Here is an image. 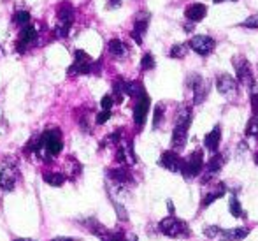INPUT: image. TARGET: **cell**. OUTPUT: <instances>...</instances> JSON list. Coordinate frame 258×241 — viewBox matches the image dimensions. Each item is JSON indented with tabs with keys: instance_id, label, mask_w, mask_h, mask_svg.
I'll return each instance as SVG.
<instances>
[{
	"instance_id": "14",
	"label": "cell",
	"mask_w": 258,
	"mask_h": 241,
	"mask_svg": "<svg viewBox=\"0 0 258 241\" xmlns=\"http://www.w3.org/2000/svg\"><path fill=\"white\" fill-rule=\"evenodd\" d=\"M234 65H235V72H237L239 83L244 86H251L253 85V72H251V67H249L248 60H244V58H235Z\"/></svg>"
},
{
	"instance_id": "31",
	"label": "cell",
	"mask_w": 258,
	"mask_h": 241,
	"mask_svg": "<svg viewBox=\"0 0 258 241\" xmlns=\"http://www.w3.org/2000/svg\"><path fill=\"white\" fill-rule=\"evenodd\" d=\"M163 113H165V108L162 104H158L155 108V115H153V129H158L160 123H162V118H163Z\"/></svg>"
},
{
	"instance_id": "2",
	"label": "cell",
	"mask_w": 258,
	"mask_h": 241,
	"mask_svg": "<svg viewBox=\"0 0 258 241\" xmlns=\"http://www.w3.org/2000/svg\"><path fill=\"white\" fill-rule=\"evenodd\" d=\"M191 123V109L190 108H181L179 113L176 116V127H174V132H172V150L174 152H179V150L184 148L188 139V127Z\"/></svg>"
},
{
	"instance_id": "11",
	"label": "cell",
	"mask_w": 258,
	"mask_h": 241,
	"mask_svg": "<svg viewBox=\"0 0 258 241\" xmlns=\"http://www.w3.org/2000/svg\"><path fill=\"white\" fill-rule=\"evenodd\" d=\"M150 97L144 93V95H141L137 99L136 106H134V122H136V125L139 127H144V123H146V118H148V113H150Z\"/></svg>"
},
{
	"instance_id": "39",
	"label": "cell",
	"mask_w": 258,
	"mask_h": 241,
	"mask_svg": "<svg viewBox=\"0 0 258 241\" xmlns=\"http://www.w3.org/2000/svg\"><path fill=\"white\" fill-rule=\"evenodd\" d=\"M220 2H227V0H214V4H220Z\"/></svg>"
},
{
	"instance_id": "35",
	"label": "cell",
	"mask_w": 258,
	"mask_h": 241,
	"mask_svg": "<svg viewBox=\"0 0 258 241\" xmlns=\"http://www.w3.org/2000/svg\"><path fill=\"white\" fill-rule=\"evenodd\" d=\"M242 27H248V28H258V14H255V16H249L248 20L242 21Z\"/></svg>"
},
{
	"instance_id": "37",
	"label": "cell",
	"mask_w": 258,
	"mask_h": 241,
	"mask_svg": "<svg viewBox=\"0 0 258 241\" xmlns=\"http://www.w3.org/2000/svg\"><path fill=\"white\" fill-rule=\"evenodd\" d=\"M119 6H121V0H109V4H107L109 9H116V7H119Z\"/></svg>"
},
{
	"instance_id": "40",
	"label": "cell",
	"mask_w": 258,
	"mask_h": 241,
	"mask_svg": "<svg viewBox=\"0 0 258 241\" xmlns=\"http://www.w3.org/2000/svg\"><path fill=\"white\" fill-rule=\"evenodd\" d=\"M255 164H256V166H258V153H256V155H255Z\"/></svg>"
},
{
	"instance_id": "13",
	"label": "cell",
	"mask_w": 258,
	"mask_h": 241,
	"mask_svg": "<svg viewBox=\"0 0 258 241\" xmlns=\"http://www.w3.org/2000/svg\"><path fill=\"white\" fill-rule=\"evenodd\" d=\"M158 164L165 169H169L170 173H179L181 171V164H183V159L177 155V152L174 150H169V152H163L160 155V160Z\"/></svg>"
},
{
	"instance_id": "1",
	"label": "cell",
	"mask_w": 258,
	"mask_h": 241,
	"mask_svg": "<svg viewBox=\"0 0 258 241\" xmlns=\"http://www.w3.org/2000/svg\"><path fill=\"white\" fill-rule=\"evenodd\" d=\"M63 150V137L60 129H46L41 136L35 139L34 153L44 162H51L56 155H60Z\"/></svg>"
},
{
	"instance_id": "36",
	"label": "cell",
	"mask_w": 258,
	"mask_h": 241,
	"mask_svg": "<svg viewBox=\"0 0 258 241\" xmlns=\"http://www.w3.org/2000/svg\"><path fill=\"white\" fill-rule=\"evenodd\" d=\"M49 241H79V238H69V236H58V238H53Z\"/></svg>"
},
{
	"instance_id": "22",
	"label": "cell",
	"mask_w": 258,
	"mask_h": 241,
	"mask_svg": "<svg viewBox=\"0 0 258 241\" xmlns=\"http://www.w3.org/2000/svg\"><path fill=\"white\" fill-rule=\"evenodd\" d=\"M220 141H221V127L216 125L209 134L204 137V146L209 150L211 153H216L218 146H220Z\"/></svg>"
},
{
	"instance_id": "18",
	"label": "cell",
	"mask_w": 258,
	"mask_h": 241,
	"mask_svg": "<svg viewBox=\"0 0 258 241\" xmlns=\"http://www.w3.org/2000/svg\"><path fill=\"white\" fill-rule=\"evenodd\" d=\"M116 160L123 166H128V164H136L137 162V155L134 153L132 143L128 144H118V150H116Z\"/></svg>"
},
{
	"instance_id": "15",
	"label": "cell",
	"mask_w": 258,
	"mask_h": 241,
	"mask_svg": "<svg viewBox=\"0 0 258 241\" xmlns=\"http://www.w3.org/2000/svg\"><path fill=\"white\" fill-rule=\"evenodd\" d=\"M148 25H150V14L148 13H141L139 16L136 18V21H134V30L130 35H132V39L137 42V44H143V39L148 30Z\"/></svg>"
},
{
	"instance_id": "8",
	"label": "cell",
	"mask_w": 258,
	"mask_h": 241,
	"mask_svg": "<svg viewBox=\"0 0 258 241\" xmlns=\"http://www.w3.org/2000/svg\"><path fill=\"white\" fill-rule=\"evenodd\" d=\"M37 39H39V34H37V28L34 25H27V27L21 28L20 35H18V41H16V46L14 50L18 51L20 55H25L30 48H34L37 44Z\"/></svg>"
},
{
	"instance_id": "21",
	"label": "cell",
	"mask_w": 258,
	"mask_h": 241,
	"mask_svg": "<svg viewBox=\"0 0 258 241\" xmlns=\"http://www.w3.org/2000/svg\"><path fill=\"white\" fill-rule=\"evenodd\" d=\"M206 14H207V7L204 4H191L184 11V16L190 21H202L206 18Z\"/></svg>"
},
{
	"instance_id": "16",
	"label": "cell",
	"mask_w": 258,
	"mask_h": 241,
	"mask_svg": "<svg viewBox=\"0 0 258 241\" xmlns=\"http://www.w3.org/2000/svg\"><path fill=\"white\" fill-rule=\"evenodd\" d=\"M107 178L116 185V187H126L134 181L132 174L128 173L126 167H116V169H109L107 171Z\"/></svg>"
},
{
	"instance_id": "28",
	"label": "cell",
	"mask_w": 258,
	"mask_h": 241,
	"mask_svg": "<svg viewBox=\"0 0 258 241\" xmlns=\"http://www.w3.org/2000/svg\"><path fill=\"white\" fill-rule=\"evenodd\" d=\"M188 53V46L186 44H174L169 51L170 58H184Z\"/></svg>"
},
{
	"instance_id": "17",
	"label": "cell",
	"mask_w": 258,
	"mask_h": 241,
	"mask_svg": "<svg viewBox=\"0 0 258 241\" xmlns=\"http://www.w3.org/2000/svg\"><path fill=\"white\" fill-rule=\"evenodd\" d=\"M223 164H225V157L221 155V153H214V155L207 160V164H206L207 173H206V176L202 178V181H204V183L206 181H211V178L216 176V174L220 173V169L223 167Z\"/></svg>"
},
{
	"instance_id": "41",
	"label": "cell",
	"mask_w": 258,
	"mask_h": 241,
	"mask_svg": "<svg viewBox=\"0 0 258 241\" xmlns=\"http://www.w3.org/2000/svg\"><path fill=\"white\" fill-rule=\"evenodd\" d=\"M2 55H4V48L0 46V57H2Z\"/></svg>"
},
{
	"instance_id": "29",
	"label": "cell",
	"mask_w": 258,
	"mask_h": 241,
	"mask_svg": "<svg viewBox=\"0 0 258 241\" xmlns=\"http://www.w3.org/2000/svg\"><path fill=\"white\" fill-rule=\"evenodd\" d=\"M119 141H121V129H118V130H114V132L109 134V136L102 141L100 148H104V146H107V144H119Z\"/></svg>"
},
{
	"instance_id": "33",
	"label": "cell",
	"mask_w": 258,
	"mask_h": 241,
	"mask_svg": "<svg viewBox=\"0 0 258 241\" xmlns=\"http://www.w3.org/2000/svg\"><path fill=\"white\" fill-rule=\"evenodd\" d=\"M112 104H114V101H112L111 95H104L102 101H100V108H102V111H111Z\"/></svg>"
},
{
	"instance_id": "24",
	"label": "cell",
	"mask_w": 258,
	"mask_h": 241,
	"mask_svg": "<svg viewBox=\"0 0 258 241\" xmlns=\"http://www.w3.org/2000/svg\"><path fill=\"white\" fill-rule=\"evenodd\" d=\"M65 166H67V173H69V178H71V180H72V178H76V176H79V174L83 173V166L78 162V159H76V157H69Z\"/></svg>"
},
{
	"instance_id": "23",
	"label": "cell",
	"mask_w": 258,
	"mask_h": 241,
	"mask_svg": "<svg viewBox=\"0 0 258 241\" xmlns=\"http://www.w3.org/2000/svg\"><path fill=\"white\" fill-rule=\"evenodd\" d=\"M42 180H44L49 187H61V185L67 181V176H65V173H58V171H54V173L42 174Z\"/></svg>"
},
{
	"instance_id": "12",
	"label": "cell",
	"mask_w": 258,
	"mask_h": 241,
	"mask_svg": "<svg viewBox=\"0 0 258 241\" xmlns=\"http://www.w3.org/2000/svg\"><path fill=\"white\" fill-rule=\"evenodd\" d=\"M188 86H190L191 92H194L195 104H201V102L207 97V83L199 74L188 76Z\"/></svg>"
},
{
	"instance_id": "7",
	"label": "cell",
	"mask_w": 258,
	"mask_h": 241,
	"mask_svg": "<svg viewBox=\"0 0 258 241\" xmlns=\"http://www.w3.org/2000/svg\"><path fill=\"white\" fill-rule=\"evenodd\" d=\"M92 67H93V60L86 51L83 50H76L74 51V62L72 65L67 69L69 76H79V74H92Z\"/></svg>"
},
{
	"instance_id": "30",
	"label": "cell",
	"mask_w": 258,
	"mask_h": 241,
	"mask_svg": "<svg viewBox=\"0 0 258 241\" xmlns=\"http://www.w3.org/2000/svg\"><path fill=\"white\" fill-rule=\"evenodd\" d=\"M141 69L143 71H151V69H155V57L151 53H146L143 57V60H141Z\"/></svg>"
},
{
	"instance_id": "10",
	"label": "cell",
	"mask_w": 258,
	"mask_h": 241,
	"mask_svg": "<svg viewBox=\"0 0 258 241\" xmlns=\"http://www.w3.org/2000/svg\"><path fill=\"white\" fill-rule=\"evenodd\" d=\"M216 88L223 97L232 99L237 95V81L230 74H220L216 78Z\"/></svg>"
},
{
	"instance_id": "25",
	"label": "cell",
	"mask_w": 258,
	"mask_h": 241,
	"mask_svg": "<svg viewBox=\"0 0 258 241\" xmlns=\"http://www.w3.org/2000/svg\"><path fill=\"white\" fill-rule=\"evenodd\" d=\"M223 196H225V185L221 183V185H220V188H218V190L209 192V194H206V196L202 197V203H201V206H202V208L209 206V204H213L214 201H218V199H220V197H223Z\"/></svg>"
},
{
	"instance_id": "26",
	"label": "cell",
	"mask_w": 258,
	"mask_h": 241,
	"mask_svg": "<svg viewBox=\"0 0 258 241\" xmlns=\"http://www.w3.org/2000/svg\"><path fill=\"white\" fill-rule=\"evenodd\" d=\"M30 21H32L30 13H28V11H25V9L16 11V13H14V16H13V23L18 25V27H27V25H30Z\"/></svg>"
},
{
	"instance_id": "19",
	"label": "cell",
	"mask_w": 258,
	"mask_h": 241,
	"mask_svg": "<svg viewBox=\"0 0 258 241\" xmlns=\"http://www.w3.org/2000/svg\"><path fill=\"white\" fill-rule=\"evenodd\" d=\"M107 51H109V55H111V57L118 58V60L126 58V57H128V53H130L128 46H126L121 39H111V41L107 42Z\"/></svg>"
},
{
	"instance_id": "9",
	"label": "cell",
	"mask_w": 258,
	"mask_h": 241,
	"mask_svg": "<svg viewBox=\"0 0 258 241\" xmlns=\"http://www.w3.org/2000/svg\"><path fill=\"white\" fill-rule=\"evenodd\" d=\"M214 46H216V42H214V39L209 37V35H195V37H191L190 42H188V48H191L195 53L202 55V57L213 53Z\"/></svg>"
},
{
	"instance_id": "27",
	"label": "cell",
	"mask_w": 258,
	"mask_h": 241,
	"mask_svg": "<svg viewBox=\"0 0 258 241\" xmlns=\"http://www.w3.org/2000/svg\"><path fill=\"white\" fill-rule=\"evenodd\" d=\"M228 210H230L232 217H235V218H242V217H244L242 206H241V203H239V199L235 196H232L230 203H228Z\"/></svg>"
},
{
	"instance_id": "4",
	"label": "cell",
	"mask_w": 258,
	"mask_h": 241,
	"mask_svg": "<svg viewBox=\"0 0 258 241\" xmlns=\"http://www.w3.org/2000/svg\"><path fill=\"white\" fill-rule=\"evenodd\" d=\"M21 173L18 162L14 159H6L0 167V190L2 192H13L16 183L20 181Z\"/></svg>"
},
{
	"instance_id": "32",
	"label": "cell",
	"mask_w": 258,
	"mask_h": 241,
	"mask_svg": "<svg viewBox=\"0 0 258 241\" xmlns=\"http://www.w3.org/2000/svg\"><path fill=\"white\" fill-rule=\"evenodd\" d=\"M220 231H221V227H216V225H209V227H204V236H207V238H218Z\"/></svg>"
},
{
	"instance_id": "20",
	"label": "cell",
	"mask_w": 258,
	"mask_h": 241,
	"mask_svg": "<svg viewBox=\"0 0 258 241\" xmlns=\"http://www.w3.org/2000/svg\"><path fill=\"white\" fill-rule=\"evenodd\" d=\"M249 234V229L246 227H235V229H221L218 238L221 241H241Z\"/></svg>"
},
{
	"instance_id": "38",
	"label": "cell",
	"mask_w": 258,
	"mask_h": 241,
	"mask_svg": "<svg viewBox=\"0 0 258 241\" xmlns=\"http://www.w3.org/2000/svg\"><path fill=\"white\" fill-rule=\"evenodd\" d=\"M13 241H35V239H32V238H16V239H13Z\"/></svg>"
},
{
	"instance_id": "5",
	"label": "cell",
	"mask_w": 258,
	"mask_h": 241,
	"mask_svg": "<svg viewBox=\"0 0 258 241\" xmlns=\"http://www.w3.org/2000/svg\"><path fill=\"white\" fill-rule=\"evenodd\" d=\"M74 20H76L74 7L71 4L63 2L58 7V21H56V27H54V37L67 39L72 25H74Z\"/></svg>"
},
{
	"instance_id": "34",
	"label": "cell",
	"mask_w": 258,
	"mask_h": 241,
	"mask_svg": "<svg viewBox=\"0 0 258 241\" xmlns=\"http://www.w3.org/2000/svg\"><path fill=\"white\" fill-rule=\"evenodd\" d=\"M109 118H111V111H100L99 115H97V118H95V123H97V125H104Z\"/></svg>"
},
{
	"instance_id": "42",
	"label": "cell",
	"mask_w": 258,
	"mask_h": 241,
	"mask_svg": "<svg viewBox=\"0 0 258 241\" xmlns=\"http://www.w3.org/2000/svg\"><path fill=\"white\" fill-rule=\"evenodd\" d=\"M134 241H137V238H134Z\"/></svg>"
},
{
	"instance_id": "3",
	"label": "cell",
	"mask_w": 258,
	"mask_h": 241,
	"mask_svg": "<svg viewBox=\"0 0 258 241\" xmlns=\"http://www.w3.org/2000/svg\"><path fill=\"white\" fill-rule=\"evenodd\" d=\"M158 231L162 232L163 236H167V238H188V236L191 234L190 227H188V224L184 220H181V218L174 217V215H170V217H165L163 220H160L158 224Z\"/></svg>"
},
{
	"instance_id": "6",
	"label": "cell",
	"mask_w": 258,
	"mask_h": 241,
	"mask_svg": "<svg viewBox=\"0 0 258 241\" xmlns=\"http://www.w3.org/2000/svg\"><path fill=\"white\" fill-rule=\"evenodd\" d=\"M202 169H204V155H202V150H195L186 159H183L179 173L186 180H191V178H197L202 173Z\"/></svg>"
}]
</instances>
